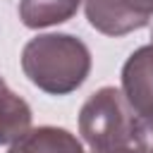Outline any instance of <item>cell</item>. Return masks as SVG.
<instances>
[{
	"label": "cell",
	"instance_id": "1",
	"mask_svg": "<svg viewBox=\"0 0 153 153\" xmlns=\"http://www.w3.org/2000/svg\"><path fill=\"white\" fill-rule=\"evenodd\" d=\"M26 79L50 96L76 91L91 72V50L72 33H41L22 50Z\"/></svg>",
	"mask_w": 153,
	"mask_h": 153
},
{
	"label": "cell",
	"instance_id": "2",
	"mask_svg": "<svg viewBox=\"0 0 153 153\" xmlns=\"http://www.w3.org/2000/svg\"><path fill=\"white\" fill-rule=\"evenodd\" d=\"M134 124L136 112L115 86L98 88L79 110V134L93 153L129 146L134 141Z\"/></svg>",
	"mask_w": 153,
	"mask_h": 153
},
{
	"label": "cell",
	"instance_id": "3",
	"mask_svg": "<svg viewBox=\"0 0 153 153\" xmlns=\"http://www.w3.org/2000/svg\"><path fill=\"white\" fill-rule=\"evenodd\" d=\"M120 91L136 115L153 110V43L136 48L127 57Z\"/></svg>",
	"mask_w": 153,
	"mask_h": 153
},
{
	"label": "cell",
	"instance_id": "4",
	"mask_svg": "<svg viewBox=\"0 0 153 153\" xmlns=\"http://www.w3.org/2000/svg\"><path fill=\"white\" fill-rule=\"evenodd\" d=\"M88 24L105 36H124L148 26V17L136 14L124 0H84Z\"/></svg>",
	"mask_w": 153,
	"mask_h": 153
},
{
	"label": "cell",
	"instance_id": "5",
	"mask_svg": "<svg viewBox=\"0 0 153 153\" xmlns=\"http://www.w3.org/2000/svg\"><path fill=\"white\" fill-rule=\"evenodd\" d=\"M7 153H84V146L62 127H36L19 136Z\"/></svg>",
	"mask_w": 153,
	"mask_h": 153
},
{
	"label": "cell",
	"instance_id": "6",
	"mask_svg": "<svg viewBox=\"0 0 153 153\" xmlns=\"http://www.w3.org/2000/svg\"><path fill=\"white\" fill-rule=\"evenodd\" d=\"M31 129V108L0 76V146L14 143Z\"/></svg>",
	"mask_w": 153,
	"mask_h": 153
},
{
	"label": "cell",
	"instance_id": "7",
	"mask_svg": "<svg viewBox=\"0 0 153 153\" xmlns=\"http://www.w3.org/2000/svg\"><path fill=\"white\" fill-rule=\"evenodd\" d=\"M79 5L81 0H22L19 19L29 29H45L72 19Z\"/></svg>",
	"mask_w": 153,
	"mask_h": 153
},
{
	"label": "cell",
	"instance_id": "8",
	"mask_svg": "<svg viewBox=\"0 0 153 153\" xmlns=\"http://www.w3.org/2000/svg\"><path fill=\"white\" fill-rule=\"evenodd\" d=\"M134 143L143 151V153H153V110L136 115V124H134Z\"/></svg>",
	"mask_w": 153,
	"mask_h": 153
},
{
	"label": "cell",
	"instance_id": "9",
	"mask_svg": "<svg viewBox=\"0 0 153 153\" xmlns=\"http://www.w3.org/2000/svg\"><path fill=\"white\" fill-rule=\"evenodd\" d=\"M124 2H127L136 14L153 19V0H124Z\"/></svg>",
	"mask_w": 153,
	"mask_h": 153
},
{
	"label": "cell",
	"instance_id": "10",
	"mask_svg": "<svg viewBox=\"0 0 153 153\" xmlns=\"http://www.w3.org/2000/svg\"><path fill=\"white\" fill-rule=\"evenodd\" d=\"M103 153H143L139 146H120V148H110V151H103Z\"/></svg>",
	"mask_w": 153,
	"mask_h": 153
},
{
	"label": "cell",
	"instance_id": "11",
	"mask_svg": "<svg viewBox=\"0 0 153 153\" xmlns=\"http://www.w3.org/2000/svg\"><path fill=\"white\" fill-rule=\"evenodd\" d=\"M151 38H153V24H151Z\"/></svg>",
	"mask_w": 153,
	"mask_h": 153
}]
</instances>
